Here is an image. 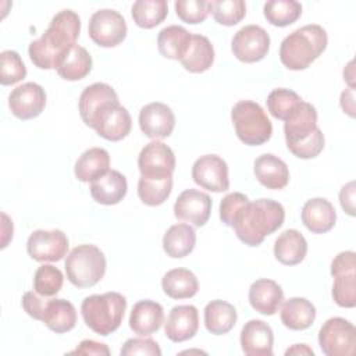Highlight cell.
Instances as JSON below:
<instances>
[{"mask_svg": "<svg viewBox=\"0 0 356 356\" xmlns=\"http://www.w3.org/2000/svg\"><path fill=\"white\" fill-rule=\"evenodd\" d=\"M81 32V19L72 10L58 11L44 33L29 43L31 61L40 70L56 68L60 58L76 44Z\"/></svg>", "mask_w": 356, "mask_h": 356, "instance_id": "6da1fadb", "label": "cell"}, {"mask_svg": "<svg viewBox=\"0 0 356 356\" xmlns=\"http://www.w3.org/2000/svg\"><path fill=\"white\" fill-rule=\"evenodd\" d=\"M285 220L281 203L271 199L248 202L236 213L232 228L241 242L248 246H259L267 235L275 232Z\"/></svg>", "mask_w": 356, "mask_h": 356, "instance_id": "7a4b0ae2", "label": "cell"}, {"mask_svg": "<svg viewBox=\"0 0 356 356\" xmlns=\"http://www.w3.org/2000/svg\"><path fill=\"white\" fill-rule=\"evenodd\" d=\"M327 32L317 24L305 25L291 32L280 46L281 63L292 71L306 70L325 50Z\"/></svg>", "mask_w": 356, "mask_h": 356, "instance_id": "3957f363", "label": "cell"}, {"mask_svg": "<svg viewBox=\"0 0 356 356\" xmlns=\"http://www.w3.org/2000/svg\"><path fill=\"white\" fill-rule=\"evenodd\" d=\"M125 309L127 299L118 292L90 295L86 296L81 305L85 324L102 337H107L120 328Z\"/></svg>", "mask_w": 356, "mask_h": 356, "instance_id": "277c9868", "label": "cell"}, {"mask_svg": "<svg viewBox=\"0 0 356 356\" xmlns=\"http://www.w3.org/2000/svg\"><path fill=\"white\" fill-rule=\"evenodd\" d=\"M64 267L67 278L74 286L90 288L104 277L107 263L97 246L83 243L68 253Z\"/></svg>", "mask_w": 356, "mask_h": 356, "instance_id": "5b68a950", "label": "cell"}, {"mask_svg": "<svg viewBox=\"0 0 356 356\" xmlns=\"http://www.w3.org/2000/svg\"><path fill=\"white\" fill-rule=\"evenodd\" d=\"M235 134L248 146L266 143L273 134V124L261 106L252 100H239L231 110Z\"/></svg>", "mask_w": 356, "mask_h": 356, "instance_id": "8992f818", "label": "cell"}, {"mask_svg": "<svg viewBox=\"0 0 356 356\" xmlns=\"http://www.w3.org/2000/svg\"><path fill=\"white\" fill-rule=\"evenodd\" d=\"M334 277L332 299L341 307L356 306V254L352 250L338 253L331 263Z\"/></svg>", "mask_w": 356, "mask_h": 356, "instance_id": "52a82bcc", "label": "cell"}, {"mask_svg": "<svg viewBox=\"0 0 356 356\" xmlns=\"http://www.w3.org/2000/svg\"><path fill=\"white\" fill-rule=\"evenodd\" d=\"M318 345L327 356H352L356 346V328L342 317H331L318 331Z\"/></svg>", "mask_w": 356, "mask_h": 356, "instance_id": "ba28073f", "label": "cell"}, {"mask_svg": "<svg viewBox=\"0 0 356 356\" xmlns=\"http://www.w3.org/2000/svg\"><path fill=\"white\" fill-rule=\"evenodd\" d=\"M127 22L124 17L111 8H102L92 14L89 19V38L100 47H114L127 38Z\"/></svg>", "mask_w": 356, "mask_h": 356, "instance_id": "9c48e42d", "label": "cell"}, {"mask_svg": "<svg viewBox=\"0 0 356 356\" xmlns=\"http://www.w3.org/2000/svg\"><path fill=\"white\" fill-rule=\"evenodd\" d=\"M138 168L140 177L147 179L171 178L175 170L174 152L161 140H152L140 150L138 156Z\"/></svg>", "mask_w": 356, "mask_h": 356, "instance_id": "30bf717a", "label": "cell"}, {"mask_svg": "<svg viewBox=\"0 0 356 356\" xmlns=\"http://www.w3.org/2000/svg\"><path fill=\"white\" fill-rule=\"evenodd\" d=\"M231 49L234 56L242 63H257L270 50V36L259 25H245L232 38Z\"/></svg>", "mask_w": 356, "mask_h": 356, "instance_id": "8fae6325", "label": "cell"}, {"mask_svg": "<svg viewBox=\"0 0 356 356\" xmlns=\"http://www.w3.org/2000/svg\"><path fill=\"white\" fill-rule=\"evenodd\" d=\"M68 238L60 229H36L26 241V252L36 261H60L68 252Z\"/></svg>", "mask_w": 356, "mask_h": 356, "instance_id": "7c38bea8", "label": "cell"}, {"mask_svg": "<svg viewBox=\"0 0 356 356\" xmlns=\"http://www.w3.org/2000/svg\"><path fill=\"white\" fill-rule=\"evenodd\" d=\"M192 178L195 184L210 192H225L229 188L228 165L217 154L200 156L192 165Z\"/></svg>", "mask_w": 356, "mask_h": 356, "instance_id": "4fadbf2b", "label": "cell"}, {"mask_svg": "<svg viewBox=\"0 0 356 356\" xmlns=\"http://www.w3.org/2000/svg\"><path fill=\"white\" fill-rule=\"evenodd\" d=\"M46 106V92L35 82H26L11 90L8 107L19 120H32L42 114Z\"/></svg>", "mask_w": 356, "mask_h": 356, "instance_id": "5bb4252c", "label": "cell"}, {"mask_svg": "<svg viewBox=\"0 0 356 356\" xmlns=\"http://www.w3.org/2000/svg\"><path fill=\"white\" fill-rule=\"evenodd\" d=\"M211 213V197L197 189H185L174 203V216L181 221L203 227Z\"/></svg>", "mask_w": 356, "mask_h": 356, "instance_id": "9a60e30c", "label": "cell"}, {"mask_svg": "<svg viewBox=\"0 0 356 356\" xmlns=\"http://www.w3.org/2000/svg\"><path fill=\"white\" fill-rule=\"evenodd\" d=\"M140 131L153 140L168 138L175 127V115L172 110L160 102H153L140 108L139 113Z\"/></svg>", "mask_w": 356, "mask_h": 356, "instance_id": "2e32d148", "label": "cell"}, {"mask_svg": "<svg viewBox=\"0 0 356 356\" xmlns=\"http://www.w3.org/2000/svg\"><path fill=\"white\" fill-rule=\"evenodd\" d=\"M132 120L128 110L120 103L107 106L103 111L97 114L92 124V129L97 132L106 140L118 142L128 136L131 132Z\"/></svg>", "mask_w": 356, "mask_h": 356, "instance_id": "e0dca14e", "label": "cell"}, {"mask_svg": "<svg viewBox=\"0 0 356 356\" xmlns=\"http://www.w3.org/2000/svg\"><path fill=\"white\" fill-rule=\"evenodd\" d=\"M114 103H120V100L115 90L110 85L104 82L92 83L86 86L79 96V102H78L79 115L85 122V125L92 128V124L97 117V114L102 110H104L107 106Z\"/></svg>", "mask_w": 356, "mask_h": 356, "instance_id": "ac0fdd59", "label": "cell"}, {"mask_svg": "<svg viewBox=\"0 0 356 356\" xmlns=\"http://www.w3.org/2000/svg\"><path fill=\"white\" fill-rule=\"evenodd\" d=\"M199 330V313L193 305L174 306L164 323L165 337L172 342L192 339Z\"/></svg>", "mask_w": 356, "mask_h": 356, "instance_id": "d6986e66", "label": "cell"}, {"mask_svg": "<svg viewBox=\"0 0 356 356\" xmlns=\"http://www.w3.org/2000/svg\"><path fill=\"white\" fill-rule=\"evenodd\" d=\"M274 334L263 320H249L241 331V346L248 356H271Z\"/></svg>", "mask_w": 356, "mask_h": 356, "instance_id": "ffe728a7", "label": "cell"}, {"mask_svg": "<svg viewBox=\"0 0 356 356\" xmlns=\"http://www.w3.org/2000/svg\"><path fill=\"white\" fill-rule=\"evenodd\" d=\"M317 110L307 102H300L291 117L284 121L286 146L310 138L317 131Z\"/></svg>", "mask_w": 356, "mask_h": 356, "instance_id": "44dd1931", "label": "cell"}, {"mask_svg": "<svg viewBox=\"0 0 356 356\" xmlns=\"http://www.w3.org/2000/svg\"><path fill=\"white\" fill-rule=\"evenodd\" d=\"M164 323L163 306L154 300H139L129 314V328L134 334L147 337L157 332Z\"/></svg>", "mask_w": 356, "mask_h": 356, "instance_id": "7402d4cb", "label": "cell"}, {"mask_svg": "<svg viewBox=\"0 0 356 356\" xmlns=\"http://www.w3.org/2000/svg\"><path fill=\"white\" fill-rule=\"evenodd\" d=\"M284 300L282 288L273 280H256L249 288V303L260 314L273 316Z\"/></svg>", "mask_w": 356, "mask_h": 356, "instance_id": "603a6c76", "label": "cell"}, {"mask_svg": "<svg viewBox=\"0 0 356 356\" xmlns=\"http://www.w3.org/2000/svg\"><path fill=\"white\" fill-rule=\"evenodd\" d=\"M302 222L313 234H324L334 228L337 213L334 206L324 197H313L302 207Z\"/></svg>", "mask_w": 356, "mask_h": 356, "instance_id": "cb8c5ba5", "label": "cell"}, {"mask_svg": "<svg viewBox=\"0 0 356 356\" xmlns=\"http://www.w3.org/2000/svg\"><path fill=\"white\" fill-rule=\"evenodd\" d=\"M128 191L127 178L117 170H108L104 175L90 182V195L95 202L111 206L120 203Z\"/></svg>", "mask_w": 356, "mask_h": 356, "instance_id": "d4e9b609", "label": "cell"}, {"mask_svg": "<svg viewBox=\"0 0 356 356\" xmlns=\"http://www.w3.org/2000/svg\"><path fill=\"white\" fill-rule=\"evenodd\" d=\"M256 179L267 189H282L289 182L288 165L277 156L266 153L254 160Z\"/></svg>", "mask_w": 356, "mask_h": 356, "instance_id": "484cf974", "label": "cell"}, {"mask_svg": "<svg viewBox=\"0 0 356 356\" xmlns=\"http://www.w3.org/2000/svg\"><path fill=\"white\" fill-rule=\"evenodd\" d=\"M42 321L49 330L56 334L71 331L76 324V310L70 300L65 299H47Z\"/></svg>", "mask_w": 356, "mask_h": 356, "instance_id": "4316f807", "label": "cell"}, {"mask_svg": "<svg viewBox=\"0 0 356 356\" xmlns=\"http://www.w3.org/2000/svg\"><path fill=\"white\" fill-rule=\"evenodd\" d=\"M110 170V154L103 147H90L76 160L74 174L81 182H93Z\"/></svg>", "mask_w": 356, "mask_h": 356, "instance_id": "83f0119b", "label": "cell"}, {"mask_svg": "<svg viewBox=\"0 0 356 356\" xmlns=\"http://www.w3.org/2000/svg\"><path fill=\"white\" fill-rule=\"evenodd\" d=\"M307 253V242L298 229H285L274 242V256L285 266L303 261Z\"/></svg>", "mask_w": 356, "mask_h": 356, "instance_id": "f1b7e54d", "label": "cell"}, {"mask_svg": "<svg viewBox=\"0 0 356 356\" xmlns=\"http://www.w3.org/2000/svg\"><path fill=\"white\" fill-rule=\"evenodd\" d=\"M280 317L286 328L302 331L314 323L316 307L310 300L305 298H289L282 303Z\"/></svg>", "mask_w": 356, "mask_h": 356, "instance_id": "f546056e", "label": "cell"}, {"mask_svg": "<svg viewBox=\"0 0 356 356\" xmlns=\"http://www.w3.org/2000/svg\"><path fill=\"white\" fill-rule=\"evenodd\" d=\"M192 42V33L184 26L170 25L163 28L157 36V47L163 57L178 60L186 54Z\"/></svg>", "mask_w": 356, "mask_h": 356, "instance_id": "4dcf8cb0", "label": "cell"}, {"mask_svg": "<svg viewBox=\"0 0 356 356\" xmlns=\"http://www.w3.org/2000/svg\"><path fill=\"white\" fill-rule=\"evenodd\" d=\"M92 64L93 61L89 51L75 44L60 58L54 70L65 81H79L90 72Z\"/></svg>", "mask_w": 356, "mask_h": 356, "instance_id": "1f68e13d", "label": "cell"}, {"mask_svg": "<svg viewBox=\"0 0 356 356\" xmlns=\"http://www.w3.org/2000/svg\"><path fill=\"white\" fill-rule=\"evenodd\" d=\"M196 245V232L189 224H174L163 236V249L167 256L181 259L188 256Z\"/></svg>", "mask_w": 356, "mask_h": 356, "instance_id": "d6a6232c", "label": "cell"}, {"mask_svg": "<svg viewBox=\"0 0 356 356\" xmlns=\"http://www.w3.org/2000/svg\"><path fill=\"white\" fill-rule=\"evenodd\" d=\"M236 318V309L225 300L216 299L209 302L204 307V325L207 331L214 335L229 332L234 328Z\"/></svg>", "mask_w": 356, "mask_h": 356, "instance_id": "836d02e7", "label": "cell"}, {"mask_svg": "<svg viewBox=\"0 0 356 356\" xmlns=\"http://www.w3.org/2000/svg\"><path fill=\"white\" fill-rule=\"evenodd\" d=\"M164 293L172 299H189L199 291L196 275L188 268H172L161 278Z\"/></svg>", "mask_w": 356, "mask_h": 356, "instance_id": "e575fe53", "label": "cell"}, {"mask_svg": "<svg viewBox=\"0 0 356 356\" xmlns=\"http://www.w3.org/2000/svg\"><path fill=\"white\" fill-rule=\"evenodd\" d=\"M214 61V47L203 35H192L191 46L186 54L181 58L182 67L193 74L207 71Z\"/></svg>", "mask_w": 356, "mask_h": 356, "instance_id": "d590c367", "label": "cell"}, {"mask_svg": "<svg viewBox=\"0 0 356 356\" xmlns=\"http://www.w3.org/2000/svg\"><path fill=\"white\" fill-rule=\"evenodd\" d=\"M135 24L143 29H152L160 25L168 14L165 0H138L131 8Z\"/></svg>", "mask_w": 356, "mask_h": 356, "instance_id": "8d00e7d4", "label": "cell"}, {"mask_svg": "<svg viewBox=\"0 0 356 356\" xmlns=\"http://www.w3.org/2000/svg\"><path fill=\"white\" fill-rule=\"evenodd\" d=\"M266 19L274 26H288L302 15V6L296 0H270L263 7Z\"/></svg>", "mask_w": 356, "mask_h": 356, "instance_id": "74e56055", "label": "cell"}, {"mask_svg": "<svg viewBox=\"0 0 356 356\" xmlns=\"http://www.w3.org/2000/svg\"><path fill=\"white\" fill-rule=\"evenodd\" d=\"M266 102L267 108L274 118L286 121L291 117V114L298 108L302 99L296 92L291 89L278 88L270 92Z\"/></svg>", "mask_w": 356, "mask_h": 356, "instance_id": "f35d334b", "label": "cell"}, {"mask_svg": "<svg viewBox=\"0 0 356 356\" xmlns=\"http://www.w3.org/2000/svg\"><path fill=\"white\" fill-rule=\"evenodd\" d=\"M172 191V177L165 179H147L140 177L138 181V196L147 206L163 204Z\"/></svg>", "mask_w": 356, "mask_h": 356, "instance_id": "ab89813d", "label": "cell"}, {"mask_svg": "<svg viewBox=\"0 0 356 356\" xmlns=\"http://www.w3.org/2000/svg\"><path fill=\"white\" fill-rule=\"evenodd\" d=\"M210 13L220 25L234 26L245 18L246 4L243 0H211Z\"/></svg>", "mask_w": 356, "mask_h": 356, "instance_id": "60d3db41", "label": "cell"}, {"mask_svg": "<svg viewBox=\"0 0 356 356\" xmlns=\"http://www.w3.org/2000/svg\"><path fill=\"white\" fill-rule=\"evenodd\" d=\"M63 282L64 275L60 268L51 264H42L33 275V291L42 296L51 298L60 292Z\"/></svg>", "mask_w": 356, "mask_h": 356, "instance_id": "b9f144b4", "label": "cell"}, {"mask_svg": "<svg viewBox=\"0 0 356 356\" xmlns=\"http://www.w3.org/2000/svg\"><path fill=\"white\" fill-rule=\"evenodd\" d=\"M26 76V67L21 56L14 50H4L0 54V83L14 85Z\"/></svg>", "mask_w": 356, "mask_h": 356, "instance_id": "7bdbcfd3", "label": "cell"}, {"mask_svg": "<svg viewBox=\"0 0 356 356\" xmlns=\"http://www.w3.org/2000/svg\"><path fill=\"white\" fill-rule=\"evenodd\" d=\"M177 17L186 24H200L210 14V1L206 0H177L174 3Z\"/></svg>", "mask_w": 356, "mask_h": 356, "instance_id": "ee69618b", "label": "cell"}, {"mask_svg": "<svg viewBox=\"0 0 356 356\" xmlns=\"http://www.w3.org/2000/svg\"><path fill=\"white\" fill-rule=\"evenodd\" d=\"M324 143H325L324 134L321 132L320 128H317V131L310 138L288 145L286 147L293 156L306 160V159H313L318 156L324 149Z\"/></svg>", "mask_w": 356, "mask_h": 356, "instance_id": "f6af8a7d", "label": "cell"}, {"mask_svg": "<svg viewBox=\"0 0 356 356\" xmlns=\"http://www.w3.org/2000/svg\"><path fill=\"white\" fill-rule=\"evenodd\" d=\"M120 353L121 356H132V355L160 356L161 349L159 343L152 338H129L122 345Z\"/></svg>", "mask_w": 356, "mask_h": 356, "instance_id": "bcb514c9", "label": "cell"}, {"mask_svg": "<svg viewBox=\"0 0 356 356\" xmlns=\"http://www.w3.org/2000/svg\"><path fill=\"white\" fill-rule=\"evenodd\" d=\"M248 202H249V197L246 195L241 193V192H234V193H228L227 196H224L222 200L220 202V218H221V221L225 225L232 227V221H234L236 213Z\"/></svg>", "mask_w": 356, "mask_h": 356, "instance_id": "7dc6e473", "label": "cell"}, {"mask_svg": "<svg viewBox=\"0 0 356 356\" xmlns=\"http://www.w3.org/2000/svg\"><path fill=\"white\" fill-rule=\"evenodd\" d=\"M70 355H96V356L104 355V356H108L110 349L104 343L96 342L93 339H85L72 352H70Z\"/></svg>", "mask_w": 356, "mask_h": 356, "instance_id": "c3c4849f", "label": "cell"}, {"mask_svg": "<svg viewBox=\"0 0 356 356\" xmlns=\"http://www.w3.org/2000/svg\"><path fill=\"white\" fill-rule=\"evenodd\" d=\"M339 203L345 213L352 217L355 216V181H350L341 188Z\"/></svg>", "mask_w": 356, "mask_h": 356, "instance_id": "681fc988", "label": "cell"}, {"mask_svg": "<svg viewBox=\"0 0 356 356\" xmlns=\"http://www.w3.org/2000/svg\"><path fill=\"white\" fill-rule=\"evenodd\" d=\"M341 107L349 117H355V92L353 88H348L341 93Z\"/></svg>", "mask_w": 356, "mask_h": 356, "instance_id": "f907efd6", "label": "cell"}, {"mask_svg": "<svg viewBox=\"0 0 356 356\" xmlns=\"http://www.w3.org/2000/svg\"><path fill=\"white\" fill-rule=\"evenodd\" d=\"M285 355L288 356V355H314V352L307 346V345H305V343H296V345H293L292 348H289V349H286L285 350Z\"/></svg>", "mask_w": 356, "mask_h": 356, "instance_id": "816d5d0a", "label": "cell"}]
</instances>
